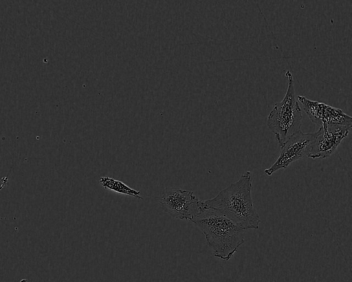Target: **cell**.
Segmentation results:
<instances>
[{
	"mask_svg": "<svg viewBox=\"0 0 352 282\" xmlns=\"http://www.w3.org/2000/svg\"><path fill=\"white\" fill-rule=\"evenodd\" d=\"M252 188V173L248 171L214 197L201 201L202 206L221 213L245 230L257 229L261 219L254 207Z\"/></svg>",
	"mask_w": 352,
	"mask_h": 282,
	"instance_id": "6da1fadb",
	"label": "cell"
},
{
	"mask_svg": "<svg viewBox=\"0 0 352 282\" xmlns=\"http://www.w3.org/2000/svg\"><path fill=\"white\" fill-rule=\"evenodd\" d=\"M159 202L166 213L181 220L192 221L204 210L192 191L177 188H165Z\"/></svg>",
	"mask_w": 352,
	"mask_h": 282,
	"instance_id": "277c9868",
	"label": "cell"
},
{
	"mask_svg": "<svg viewBox=\"0 0 352 282\" xmlns=\"http://www.w3.org/2000/svg\"><path fill=\"white\" fill-rule=\"evenodd\" d=\"M204 235L215 257L230 260L244 243L243 228L221 213L204 209L192 221Z\"/></svg>",
	"mask_w": 352,
	"mask_h": 282,
	"instance_id": "7a4b0ae2",
	"label": "cell"
},
{
	"mask_svg": "<svg viewBox=\"0 0 352 282\" xmlns=\"http://www.w3.org/2000/svg\"><path fill=\"white\" fill-rule=\"evenodd\" d=\"M285 75L287 78L285 96L280 102L274 105L266 120L267 126L274 134L280 147L292 135L300 131L302 120L292 74L287 70Z\"/></svg>",
	"mask_w": 352,
	"mask_h": 282,
	"instance_id": "3957f363",
	"label": "cell"
},
{
	"mask_svg": "<svg viewBox=\"0 0 352 282\" xmlns=\"http://www.w3.org/2000/svg\"><path fill=\"white\" fill-rule=\"evenodd\" d=\"M19 282H28V281L25 279H22Z\"/></svg>",
	"mask_w": 352,
	"mask_h": 282,
	"instance_id": "9c48e42d",
	"label": "cell"
},
{
	"mask_svg": "<svg viewBox=\"0 0 352 282\" xmlns=\"http://www.w3.org/2000/svg\"><path fill=\"white\" fill-rule=\"evenodd\" d=\"M314 138V133H305L301 131L292 135L280 147L281 151L278 158L271 166L264 171L265 173L270 176L276 171L287 168L292 163L308 157L311 150Z\"/></svg>",
	"mask_w": 352,
	"mask_h": 282,
	"instance_id": "5b68a950",
	"label": "cell"
},
{
	"mask_svg": "<svg viewBox=\"0 0 352 282\" xmlns=\"http://www.w3.org/2000/svg\"><path fill=\"white\" fill-rule=\"evenodd\" d=\"M98 182L102 187L114 193L142 199L140 196V191L132 188L124 182L113 177L102 176L100 177Z\"/></svg>",
	"mask_w": 352,
	"mask_h": 282,
	"instance_id": "ba28073f",
	"label": "cell"
},
{
	"mask_svg": "<svg viewBox=\"0 0 352 282\" xmlns=\"http://www.w3.org/2000/svg\"><path fill=\"white\" fill-rule=\"evenodd\" d=\"M303 110L311 121L318 126L323 124L346 127L351 129L352 118L342 109L330 106L324 102L311 100L304 96H298Z\"/></svg>",
	"mask_w": 352,
	"mask_h": 282,
	"instance_id": "8992f818",
	"label": "cell"
},
{
	"mask_svg": "<svg viewBox=\"0 0 352 282\" xmlns=\"http://www.w3.org/2000/svg\"><path fill=\"white\" fill-rule=\"evenodd\" d=\"M350 130L351 129L346 127L322 124L319 129L314 133V141L308 158L312 159L329 158L347 137Z\"/></svg>",
	"mask_w": 352,
	"mask_h": 282,
	"instance_id": "52a82bcc",
	"label": "cell"
}]
</instances>
